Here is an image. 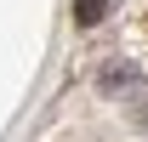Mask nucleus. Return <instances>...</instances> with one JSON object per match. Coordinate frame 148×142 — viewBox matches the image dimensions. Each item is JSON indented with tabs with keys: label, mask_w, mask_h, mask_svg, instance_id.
Segmentation results:
<instances>
[{
	"label": "nucleus",
	"mask_w": 148,
	"mask_h": 142,
	"mask_svg": "<svg viewBox=\"0 0 148 142\" xmlns=\"http://www.w3.org/2000/svg\"><path fill=\"white\" fill-rule=\"evenodd\" d=\"M103 6H108V0H74V23H86V29L103 23Z\"/></svg>",
	"instance_id": "obj_1"
},
{
	"label": "nucleus",
	"mask_w": 148,
	"mask_h": 142,
	"mask_svg": "<svg viewBox=\"0 0 148 142\" xmlns=\"http://www.w3.org/2000/svg\"><path fill=\"white\" fill-rule=\"evenodd\" d=\"M125 80H131L125 63H108V68H103V85H125Z\"/></svg>",
	"instance_id": "obj_2"
}]
</instances>
